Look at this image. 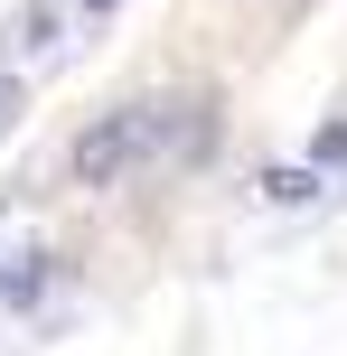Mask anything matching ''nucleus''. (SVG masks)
I'll use <instances>...</instances> for the list:
<instances>
[{
  "label": "nucleus",
  "mask_w": 347,
  "mask_h": 356,
  "mask_svg": "<svg viewBox=\"0 0 347 356\" xmlns=\"http://www.w3.org/2000/svg\"><path fill=\"white\" fill-rule=\"evenodd\" d=\"M263 197H273V207H300V197H319V169H273Z\"/></svg>",
  "instance_id": "20e7f679"
},
{
  "label": "nucleus",
  "mask_w": 347,
  "mask_h": 356,
  "mask_svg": "<svg viewBox=\"0 0 347 356\" xmlns=\"http://www.w3.org/2000/svg\"><path fill=\"white\" fill-rule=\"evenodd\" d=\"M38 291H47V253H10L0 263V309H29Z\"/></svg>",
  "instance_id": "7ed1b4c3"
},
{
  "label": "nucleus",
  "mask_w": 347,
  "mask_h": 356,
  "mask_svg": "<svg viewBox=\"0 0 347 356\" xmlns=\"http://www.w3.org/2000/svg\"><path fill=\"white\" fill-rule=\"evenodd\" d=\"M75 10H85V19H113V10H122V0H75Z\"/></svg>",
  "instance_id": "0eeeda50"
},
{
  "label": "nucleus",
  "mask_w": 347,
  "mask_h": 356,
  "mask_svg": "<svg viewBox=\"0 0 347 356\" xmlns=\"http://www.w3.org/2000/svg\"><path fill=\"white\" fill-rule=\"evenodd\" d=\"M19 104H29V85H19V75H0V131L19 122Z\"/></svg>",
  "instance_id": "423d86ee"
},
{
  "label": "nucleus",
  "mask_w": 347,
  "mask_h": 356,
  "mask_svg": "<svg viewBox=\"0 0 347 356\" xmlns=\"http://www.w3.org/2000/svg\"><path fill=\"white\" fill-rule=\"evenodd\" d=\"M131 122H141V160H207L216 150L207 94H150V104H131Z\"/></svg>",
  "instance_id": "f257e3e1"
},
{
  "label": "nucleus",
  "mask_w": 347,
  "mask_h": 356,
  "mask_svg": "<svg viewBox=\"0 0 347 356\" xmlns=\"http://www.w3.org/2000/svg\"><path fill=\"white\" fill-rule=\"evenodd\" d=\"M310 169H347V122H319V141H310Z\"/></svg>",
  "instance_id": "39448f33"
},
{
  "label": "nucleus",
  "mask_w": 347,
  "mask_h": 356,
  "mask_svg": "<svg viewBox=\"0 0 347 356\" xmlns=\"http://www.w3.org/2000/svg\"><path fill=\"white\" fill-rule=\"evenodd\" d=\"M66 169L85 178V188H113V178H131V169H141V122H131V104L75 131V160H66Z\"/></svg>",
  "instance_id": "f03ea898"
}]
</instances>
